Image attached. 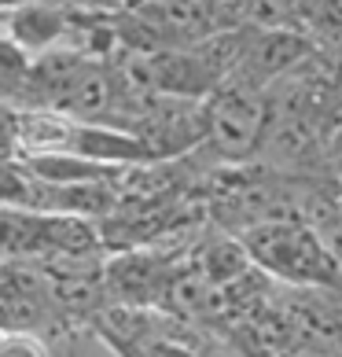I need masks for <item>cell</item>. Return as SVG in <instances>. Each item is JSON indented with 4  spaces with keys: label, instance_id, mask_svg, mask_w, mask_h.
I'll return each instance as SVG.
<instances>
[{
    "label": "cell",
    "instance_id": "7",
    "mask_svg": "<svg viewBox=\"0 0 342 357\" xmlns=\"http://www.w3.org/2000/svg\"><path fill=\"white\" fill-rule=\"evenodd\" d=\"M0 357H52V347L30 328H0Z\"/></svg>",
    "mask_w": 342,
    "mask_h": 357
},
{
    "label": "cell",
    "instance_id": "3",
    "mask_svg": "<svg viewBox=\"0 0 342 357\" xmlns=\"http://www.w3.org/2000/svg\"><path fill=\"white\" fill-rule=\"evenodd\" d=\"M173 255L162 247H125L103 261V298L107 306H151L159 310Z\"/></svg>",
    "mask_w": 342,
    "mask_h": 357
},
{
    "label": "cell",
    "instance_id": "5",
    "mask_svg": "<svg viewBox=\"0 0 342 357\" xmlns=\"http://www.w3.org/2000/svg\"><path fill=\"white\" fill-rule=\"evenodd\" d=\"M192 266L195 273L203 276L210 287H228L232 280H240V276L251 269V261H247V250L240 243V236H225V232H210L203 236V243L192 250Z\"/></svg>",
    "mask_w": 342,
    "mask_h": 357
},
{
    "label": "cell",
    "instance_id": "1",
    "mask_svg": "<svg viewBox=\"0 0 342 357\" xmlns=\"http://www.w3.org/2000/svg\"><path fill=\"white\" fill-rule=\"evenodd\" d=\"M247 261L287 287H332L342 291V266L327 255L320 236L306 221H265L240 232Z\"/></svg>",
    "mask_w": 342,
    "mask_h": 357
},
{
    "label": "cell",
    "instance_id": "6",
    "mask_svg": "<svg viewBox=\"0 0 342 357\" xmlns=\"http://www.w3.org/2000/svg\"><path fill=\"white\" fill-rule=\"evenodd\" d=\"M26 74H30V56L11 45L8 37H0V100L22 96Z\"/></svg>",
    "mask_w": 342,
    "mask_h": 357
},
{
    "label": "cell",
    "instance_id": "2",
    "mask_svg": "<svg viewBox=\"0 0 342 357\" xmlns=\"http://www.w3.org/2000/svg\"><path fill=\"white\" fill-rule=\"evenodd\" d=\"M269 118V103L254 92V85L240 82H221L210 92L206 103V144L221 158H251L258 151L261 129Z\"/></svg>",
    "mask_w": 342,
    "mask_h": 357
},
{
    "label": "cell",
    "instance_id": "4",
    "mask_svg": "<svg viewBox=\"0 0 342 357\" xmlns=\"http://www.w3.org/2000/svg\"><path fill=\"white\" fill-rule=\"evenodd\" d=\"M70 33V15L63 8H52V4H22L15 11H8L4 15V33L15 48H22L26 56L37 52V56H45V52L56 48L59 37Z\"/></svg>",
    "mask_w": 342,
    "mask_h": 357
},
{
    "label": "cell",
    "instance_id": "8",
    "mask_svg": "<svg viewBox=\"0 0 342 357\" xmlns=\"http://www.w3.org/2000/svg\"><path fill=\"white\" fill-rule=\"evenodd\" d=\"M203 357H247L243 350H235V347H210V350H203Z\"/></svg>",
    "mask_w": 342,
    "mask_h": 357
}]
</instances>
